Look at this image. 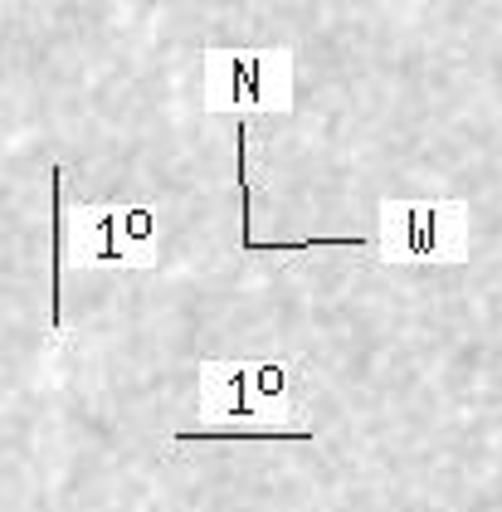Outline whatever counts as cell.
<instances>
[{
	"mask_svg": "<svg viewBox=\"0 0 502 512\" xmlns=\"http://www.w3.org/2000/svg\"><path fill=\"white\" fill-rule=\"evenodd\" d=\"M49 332H64V166H49Z\"/></svg>",
	"mask_w": 502,
	"mask_h": 512,
	"instance_id": "cell-4",
	"label": "cell"
},
{
	"mask_svg": "<svg viewBox=\"0 0 502 512\" xmlns=\"http://www.w3.org/2000/svg\"><path fill=\"white\" fill-rule=\"evenodd\" d=\"M122 230H127V239L132 244H152V235H156V220H152V210L147 205H122Z\"/></svg>",
	"mask_w": 502,
	"mask_h": 512,
	"instance_id": "cell-8",
	"label": "cell"
},
{
	"mask_svg": "<svg viewBox=\"0 0 502 512\" xmlns=\"http://www.w3.org/2000/svg\"><path fill=\"white\" fill-rule=\"evenodd\" d=\"M215 79L225 108H288V54L278 49L220 54Z\"/></svg>",
	"mask_w": 502,
	"mask_h": 512,
	"instance_id": "cell-2",
	"label": "cell"
},
{
	"mask_svg": "<svg viewBox=\"0 0 502 512\" xmlns=\"http://www.w3.org/2000/svg\"><path fill=\"white\" fill-rule=\"evenodd\" d=\"M83 235L93 239V259L98 264H132V239L122 230V205H108V210H98L88 225H83Z\"/></svg>",
	"mask_w": 502,
	"mask_h": 512,
	"instance_id": "cell-5",
	"label": "cell"
},
{
	"mask_svg": "<svg viewBox=\"0 0 502 512\" xmlns=\"http://www.w3.org/2000/svg\"><path fill=\"white\" fill-rule=\"evenodd\" d=\"M171 439L186 444V439H312V434L308 430H181Z\"/></svg>",
	"mask_w": 502,
	"mask_h": 512,
	"instance_id": "cell-7",
	"label": "cell"
},
{
	"mask_svg": "<svg viewBox=\"0 0 502 512\" xmlns=\"http://www.w3.org/2000/svg\"><path fill=\"white\" fill-rule=\"evenodd\" d=\"M200 391H205V405L215 410V415H225L230 425H254L269 405L254 395V366H234V361H225V366H210L205 376H200Z\"/></svg>",
	"mask_w": 502,
	"mask_h": 512,
	"instance_id": "cell-3",
	"label": "cell"
},
{
	"mask_svg": "<svg viewBox=\"0 0 502 512\" xmlns=\"http://www.w3.org/2000/svg\"><path fill=\"white\" fill-rule=\"evenodd\" d=\"M381 254L390 264L410 259V264H429V259H464V200H415V205H395L386 200L381 210Z\"/></svg>",
	"mask_w": 502,
	"mask_h": 512,
	"instance_id": "cell-1",
	"label": "cell"
},
{
	"mask_svg": "<svg viewBox=\"0 0 502 512\" xmlns=\"http://www.w3.org/2000/svg\"><path fill=\"white\" fill-rule=\"evenodd\" d=\"M288 391H293V376L283 361H254V395L264 405H288Z\"/></svg>",
	"mask_w": 502,
	"mask_h": 512,
	"instance_id": "cell-6",
	"label": "cell"
}]
</instances>
